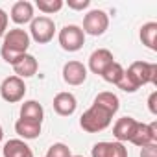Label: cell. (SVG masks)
I'll list each match as a JSON object with an SVG mask.
<instances>
[{
  "instance_id": "cell-1",
  "label": "cell",
  "mask_w": 157,
  "mask_h": 157,
  "mask_svg": "<svg viewBox=\"0 0 157 157\" xmlns=\"http://www.w3.org/2000/svg\"><path fill=\"white\" fill-rule=\"evenodd\" d=\"M28 48H30V35H28V32L22 30V28H13V30L6 32L4 44H2L0 54H2L6 63L15 65L21 56L28 54Z\"/></svg>"
},
{
  "instance_id": "cell-2",
  "label": "cell",
  "mask_w": 157,
  "mask_h": 157,
  "mask_svg": "<svg viewBox=\"0 0 157 157\" xmlns=\"http://www.w3.org/2000/svg\"><path fill=\"white\" fill-rule=\"evenodd\" d=\"M113 117H115V115L109 113L107 109H104V107L93 104V105L82 115L80 126H82L83 131H87V133H98V131H104V129L111 124Z\"/></svg>"
},
{
  "instance_id": "cell-3",
  "label": "cell",
  "mask_w": 157,
  "mask_h": 157,
  "mask_svg": "<svg viewBox=\"0 0 157 157\" xmlns=\"http://www.w3.org/2000/svg\"><path fill=\"white\" fill-rule=\"evenodd\" d=\"M129 82L139 89L142 85H157V65L155 63H146V61H135L129 65L128 70H124Z\"/></svg>"
},
{
  "instance_id": "cell-4",
  "label": "cell",
  "mask_w": 157,
  "mask_h": 157,
  "mask_svg": "<svg viewBox=\"0 0 157 157\" xmlns=\"http://www.w3.org/2000/svg\"><path fill=\"white\" fill-rule=\"evenodd\" d=\"M57 39H59V44L65 52H78L85 44V33L76 24H67L65 28H61Z\"/></svg>"
},
{
  "instance_id": "cell-5",
  "label": "cell",
  "mask_w": 157,
  "mask_h": 157,
  "mask_svg": "<svg viewBox=\"0 0 157 157\" xmlns=\"http://www.w3.org/2000/svg\"><path fill=\"white\" fill-rule=\"evenodd\" d=\"M30 33H32V39L39 44H46L54 39V33H56V22L46 17V15H41V17H33V21L30 22Z\"/></svg>"
},
{
  "instance_id": "cell-6",
  "label": "cell",
  "mask_w": 157,
  "mask_h": 157,
  "mask_svg": "<svg viewBox=\"0 0 157 157\" xmlns=\"http://www.w3.org/2000/svg\"><path fill=\"white\" fill-rule=\"evenodd\" d=\"M24 94H26V83H24V80H21L17 76L6 78L2 85H0V96L10 104L21 102L24 98Z\"/></svg>"
},
{
  "instance_id": "cell-7",
  "label": "cell",
  "mask_w": 157,
  "mask_h": 157,
  "mask_svg": "<svg viewBox=\"0 0 157 157\" xmlns=\"http://www.w3.org/2000/svg\"><path fill=\"white\" fill-rule=\"evenodd\" d=\"M107 26H109L107 13L102 11V10H93V11H89L83 17V28L82 30H83V33H89V35L98 37V35L105 33Z\"/></svg>"
},
{
  "instance_id": "cell-8",
  "label": "cell",
  "mask_w": 157,
  "mask_h": 157,
  "mask_svg": "<svg viewBox=\"0 0 157 157\" xmlns=\"http://www.w3.org/2000/svg\"><path fill=\"white\" fill-rule=\"evenodd\" d=\"M63 80L65 83L76 87L82 85L87 80V67L82 61H68L63 65Z\"/></svg>"
},
{
  "instance_id": "cell-9",
  "label": "cell",
  "mask_w": 157,
  "mask_h": 157,
  "mask_svg": "<svg viewBox=\"0 0 157 157\" xmlns=\"http://www.w3.org/2000/svg\"><path fill=\"white\" fill-rule=\"evenodd\" d=\"M129 142L135 144V146H139V148L148 146V144H157V124L155 122H151V124L139 122Z\"/></svg>"
},
{
  "instance_id": "cell-10",
  "label": "cell",
  "mask_w": 157,
  "mask_h": 157,
  "mask_svg": "<svg viewBox=\"0 0 157 157\" xmlns=\"http://www.w3.org/2000/svg\"><path fill=\"white\" fill-rule=\"evenodd\" d=\"M93 157H128V148L122 142H96L91 151Z\"/></svg>"
},
{
  "instance_id": "cell-11",
  "label": "cell",
  "mask_w": 157,
  "mask_h": 157,
  "mask_svg": "<svg viewBox=\"0 0 157 157\" xmlns=\"http://www.w3.org/2000/svg\"><path fill=\"white\" fill-rule=\"evenodd\" d=\"M137 120L135 118H131V117H122V118H118L117 122H115V126H113V135H115V139H117V142H129L131 140V137H133V133H135V128H137Z\"/></svg>"
},
{
  "instance_id": "cell-12",
  "label": "cell",
  "mask_w": 157,
  "mask_h": 157,
  "mask_svg": "<svg viewBox=\"0 0 157 157\" xmlns=\"http://www.w3.org/2000/svg\"><path fill=\"white\" fill-rule=\"evenodd\" d=\"M113 61H115V57H113L111 50H107V48H98V50H94V52L91 54V57H89V68H91V72L102 76V72H104Z\"/></svg>"
},
{
  "instance_id": "cell-13",
  "label": "cell",
  "mask_w": 157,
  "mask_h": 157,
  "mask_svg": "<svg viewBox=\"0 0 157 157\" xmlns=\"http://www.w3.org/2000/svg\"><path fill=\"white\" fill-rule=\"evenodd\" d=\"M78 107L76 96L72 93H57L54 96V111L61 117H70Z\"/></svg>"
},
{
  "instance_id": "cell-14",
  "label": "cell",
  "mask_w": 157,
  "mask_h": 157,
  "mask_svg": "<svg viewBox=\"0 0 157 157\" xmlns=\"http://www.w3.org/2000/svg\"><path fill=\"white\" fill-rule=\"evenodd\" d=\"M37 68H39V63H37V59H35L32 54H24V56H21V57H19V61L13 65L15 76H17V78H21V80L35 76Z\"/></svg>"
},
{
  "instance_id": "cell-15",
  "label": "cell",
  "mask_w": 157,
  "mask_h": 157,
  "mask_svg": "<svg viewBox=\"0 0 157 157\" xmlns=\"http://www.w3.org/2000/svg\"><path fill=\"white\" fill-rule=\"evenodd\" d=\"M4 157H33L32 148L22 139H10L2 148Z\"/></svg>"
},
{
  "instance_id": "cell-16",
  "label": "cell",
  "mask_w": 157,
  "mask_h": 157,
  "mask_svg": "<svg viewBox=\"0 0 157 157\" xmlns=\"http://www.w3.org/2000/svg\"><path fill=\"white\" fill-rule=\"evenodd\" d=\"M11 21L15 24H28L33 21V6L28 0H19L11 8Z\"/></svg>"
},
{
  "instance_id": "cell-17",
  "label": "cell",
  "mask_w": 157,
  "mask_h": 157,
  "mask_svg": "<svg viewBox=\"0 0 157 157\" xmlns=\"http://www.w3.org/2000/svg\"><path fill=\"white\" fill-rule=\"evenodd\" d=\"M41 126L39 122H33V120H26V118H19L15 122V131L19 133V137H22L24 140H32V139H37L41 135Z\"/></svg>"
},
{
  "instance_id": "cell-18",
  "label": "cell",
  "mask_w": 157,
  "mask_h": 157,
  "mask_svg": "<svg viewBox=\"0 0 157 157\" xmlns=\"http://www.w3.org/2000/svg\"><path fill=\"white\" fill-rule=\"evenodd\" d=\"M21 118H26V120H33V122L43 124L44 109H43V105L37 100H28V102H24L21 105Z\"/></svg>"
},
{
  "instance_id": "cell-19",
  "label": "cell",
  "mask_w": 157,
  "mask_h": 157,
  "mask_svg": "<svg viewBox=\"0 0 157 157\" xmlns=\"http://www.w3.org/2000/svg\"><path fill=\"white\" fill-rule=\"evenodd\" d=\"M140 41L150 50H157V22H146L140 28Z\"/></svg>"
},
{
  "instance_id": "cell-20",
  "label": "cell",
  "mask_w": 157,
  "mask_h": 157,
  "mask_svg": "<svg viewBox=\"0 0 157 157\" xmlns=\"http://www.w3.org/2000/svg\"><path fill=\"white\" fill-rule=\"evenodd\" d=\"M93 104H96V105H100V107H104V109H107L109 113H117L118 111V107H120V100H118V96L117 94H113V93H109V91H104V93H100L96 98H94V102Z\"/></svg>"
},
{
  "instance_id": "cell-21",
  "label": "cell",
  "mask_w": 157,
  "mask_h": 157,
  "mask_svg": "<svg viewBox=\"0 0 157 157\" xmlns=\"http://www.w3.org/2000/svg\"><path fill=\"white\" fill-rule=\"evenodd\" d=\"M122 76H124V67H122L120 63H117V61H113V63L102 72V78H104L107 83H113V85H117V83L122 80Z\"/></svg>"
},
{
  "instance_id": "cell-22",
  "label": "cell",
  "mask_w": 157,
  "mask_h": 157,
  "mask_svg": "<svg viewBox=\"0 0 157 157\" xmlns=\"http://www.w3.org/2000/svg\"><path fill=\"white\" fill-rule=\"evenodd\" d=\"M35 6H37L39 11L50 15V13H57L65 6V2H63V0H37Z\"/></svg>"
},
{
  "instance_id": "cell-23",
  "label": "cell",
  "mask_w": 157,
  "mask_h": 157,
  "mask_svg": "<svg viewBox=\"0 0 157 157\" xmlns=\"http://www.w3.org/2000/svg\"><path fill=\"white\" fill-rule=\"evenodd\" d=\"M44 157H72V153H70V148L67 144L56 142V144H52L48 148V151H46Z\"/></svg>"
},
{
  "instance_id": "cell-24",
  "label": "cell",
  "mask_w": 157,
  "mask_h": 157,
  "mask_svg": "<svg viewBox=\"0 0 157 157\" xmlns=\"http://www.w3.org/2000/svg\"><path fill=\"white\" fill-rule=\"evenodd\" d=\"M68 8L70 10H76V11H80V10H87L91 6V0H68Z\"/></svg>"
},
{
  "instance_id": "cell-25",
  "label": "cell",
  "mask_w": 157,
  "mask_h": 157,
  "mask_svg": "<svg viewBox=\"0 0 157 157\" xmlns=\"http://www.w3.org/2000/svg\"><path fill=\"white\" fill-rule=\"evenodd\" d=\"M8 22H10L8 13H6L2 8H0V37L6 35V32H8Z\"/></svg>"
},
{
  "instance_id": "cell-26",
  "label": "cell",
  "mask_w": 157,
  "mask_h": 157,
  "mask_svg": "<svg viewBox=\"0 0 157 157\" xmlns=\"http://www.w3.org/2000/svg\"><path fill=\"white\" fill-rule=\"evenodd\" d=\"M140 157H157V144H148L140 148Z\"/></svg>"
},
{
  "instance_id": "cell-27",
  "label": "cell",
  "mask_w": 157,
  "mask_h": 157,
  "mask_svg": "<svg viewBox=\"0 0 157 157\" xmlns=\"http://www.w3.org/2000/svg\"><path fill=\"white\" fill-rule=\"evenodd\" d=\"M148 107H150V113L151 115H157V91H153L148 98Z\"/></svg>"
},
{
  "instance_id": "cell-28",
  "label": "cell",
  "mask_w": 157,
  "mask_h": 157,
  "mask_svg": "<svg viewBox=\"0 0 157 157\" xmlns=\"http://www.w3.org/2000/svg\"><path fill=\"white\" fill-rule=\"evenodd\" d=\"M2 139H4V129H2V124H0V142H2Z\"/></svg>"
},
{
  "instance_id": "cell-29",
  "label": "cell",
  "mask_w": 157,
  "mask_h": 157,
  "mask_svg": "<svg viewBox=\"0 0 157 157\" xmlns=\"http://www.w3.org/2000/svg\"><path fill=\"white\" fill-rule=\"evenodd\" d=\"M72 157H83V155H72Z\"/></svg>"
}]
</instances>
